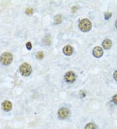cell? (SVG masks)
<instances>
[{"instance_id": "cell-1", "label": "cell", "mask_w": 117, "mask_h": 129, "mask_svg": "<svg viewBox=\"0 0 117 129\" xmlns=\"http://www.w3.org/2000/svg\"><path fill=\"white\" fill-rule=\"evenodd\" d=\"M13 60V54L10 52H4L0 56V63L5 66L9 65Z\"/></svg>"}, {"instance_id": "cell-2", "label": "cell", "mask_w": 117, "mask_h": 129, "mask_svg": "<svg viewBox=\"0 0 117 129\" xmlns=\"http://www.w3.org/2000/svg\"><path fill=\"white\" fill-rule=\"evenodd\" d=\"M79 27L81 31L87 33V32L90 31L92 29V23L89 19H83L80 22Z\"/></svg>"}, {"instance_id": "cell-3", "label": "cell", "mask_w": 117, "mask_h": 129, "mask_svg": "<svg viewBox=\"0 0 117 129\" xmlns=\"http://www.w3.org/2000/svg\"><path fill=\"white\" fill-rule=\"evenodd\" d=\"M20 72L21 73L22 76H29L32 73V67L29 63H23L20 65L19 68Z\"/></svg>"}, {"instance_id": "cell-4", "label": "cell", "mask_w": 117, "mask_h": 129, "mask_svg": "<svg viewBox=\"0 0 117 129\" xmlns=\"http://www.w3.org/2000/svg\"><path fill=\"white\" fill-rule=\"evenodd\" d=\"M75 78H76V76L75 73L72 71H69L66 73L64 76V80L67 83H73L75 80Z\"/></svg>"}, {"instance_id": "cell-5", "label": "cell", "mask_w": 117, "mask_h": 129, "mask_svg": "<svg viewBox=\"0 0 117 129\" xmlns=\"http://www.w3.org/2000/svg\"><path fill=\"white\" fill-rule=\"evenodd\" d=\"M69 115V111L67 108H61L58 111V116L61 119H66Z\"/></svg>"}, {"instance_id": "cell-6", "label": "cell", "mask_w": 117, "mask_h": 129, "mask_svg": "<svg viewBox=\"0 0 117 129\" xmlns=\"http://www.w3.org/2000/svg\"><path fill=\"white\" fill-rule=\"evenodd\" d=\"M92 54L96 58H100L103 54V50L100 46H96L92 50Z\"/></svg>"}, {"instance_id": "cell-7", "label": "cell", "mask_w": 117, "mask_h": 129, "mask_svg": "<svg viewBox=\"0 0 117 129\" xmlns=\"http://www.w3.org/2000/svg\"><path fill=\"white\" fill-rule=\"evenodd\" d=\"M2 108L5 112H10L13 108V105L10 101H5L2 103Z\"/></svg>"}, {"instance_id": "cell-8", "label": "cell", "mask_w": 117, "mask_h": 129, "mask_svg": "<svg viewBox=\"0 0 117 129\" xmlns=\"http://www.w3.org/2000/svg\"><path fill=\"white\" fill-rule=\"evenodd\" d=\"M64 54L66 56H70L73 54V48L70 45H66L62 50Z\"/></svg>"}, {"instance_id": "cell-9", "label": "cell", "mask_w": 117, "mask_h": 129, "mask_svg": "<svg viewBox=\"0 0 117 129\" xmlns=\"http://www.w3.org/2000/svg\"><path fill=\"white\" fill-rule=\"evenodd\" d=\"M102 46L105 50H109L112 46V41H111V40L109 39L104 40L103 41V43H102Z\"/></svg>"}, {"instance_id": "cell-10", "label": "cell", "mask_w": 117, "mask_h": 129, "mask_svg": "<svg viewBox=\"0 0 117 129\" xmlns=\"http://www.w3.org/2000/svg\"><path fill=\"white\" fill-rule=\"evenodd\" d=\"M55 20V24H60L62 22V16L61 14H58V15H56L54 18Z\"/></svg>"}, {"instance_id": "cell-11", "label": "cell", "mask_w": 117, "mask_h": 129, "mask_svg": "<svg viewBox=\"0 0 117 129\" xmlns=\"http://www.w3.org/2000/svg\"><path fill=\"white\" fill-rule=\"evenodd\" d=\"M85 129H97V126L95 124L92 123H90L87 124Z\"/></svg>"}, {"instance_id": "cell-12", "label": "cell", "mask_w": 117, "mask_h": 129, "mask_svg": "<svg viewBox=\"0 0 117 129\" xmlns=\"http://www.w3.org/2000/svg\"><path fill=\"white\" fill-rule=\"evenodd\" d=\"M36 58L38 59H43V57H44V54H43V52H37L36 54Z\"/></svg>"}, {"instance_id": "cell-13", "label": "cell", "mask_w": 117, "mask_h": 129, "mask_svg": "<svg viewBox=\"0 0 117 129\" xmlns=\"http://www.w3.org/2000/svg\"><path fill=\"white\" fill-rule=\"evenodd\" d=\"M111 16H112V13H109V12H107V13H105V20H108L111 18Z\"/></svg>"}, {"instance_id": "cell-14", "label": "cell", "mask_w": 117, "mask_h": 129, "mask_svg": "<svg viewBox=\"0 0 117 129\" xmlns=\"http://www.w3.org/2000/svg\"><path fill=\"white\" fill-rule=\"evenodd\" d=\"M33 13V9L31 8H28L25 10V14L27 15H31Z\"/></svg>"}, {"instance_id": "cell-15", "label": "cell", "mask_w": 117, "mask_h": 129, "mask_svg": "<svg viewBox=\"0 0 117 129\" xmlns=\"http://www.w3.org/2000/svg\"><path fill=\"white\" fill-rule=\"evenodd\" d=\"M25 46H26L27 49L28 50H31V48H32V44H31V42H27L25 44Z\"/></svg>"}, {"instance_id": "cell-16", "label": "cell", "mask_w": 117, "mask_h": 129, "mask_svg": "<svg viewBox=\"0 0 117 129\" xmlns=\"http://www.w3.org/2000/svg\"><path fill=\"white\" fill-rule=\"evenodd\" d=\"M112 102H114V104L117 105V94H115L112 96Z\"/></svg>"}, {"instance_id": "cell-17", "label": "cell", "mask_w": 117, "mask_h": 129, "mask_svg": "<svg viewBox=\"0 0 117 129\" xmlns=\"http://www.w3.org/2000/svg\"><path fill=\"white\" fill-rule=\"evenodd\" d=\"M113 77H114V80L116 81H117V70L116 71H114V74H113Z\"/></svg>"}, {"instance_id": "cell-18", "label": "cell", "mask_w": 117, "mask_h": 129, "mask_svg": "<svg viewBox=\"0 0 117 129\" xmlns=\"http://www.w3.org/2000/svg\"><path fill=\"white\" fill-rule=\"evenodd\" d=\"M115 26H116V29H117V20H116V22H115Z\"/></svg>"}]
</instances>
